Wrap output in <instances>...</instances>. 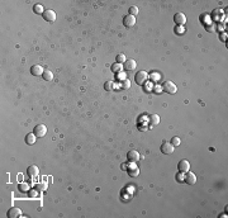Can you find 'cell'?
Wrapping results in <instances>:
<instances>
[{"label": "cell", "instance_id": "cell-8", "mask_svg": "<svg viewBox=\"0 0 228 218\" xmlns=\"http://www.w3.org/2000/svg\"><path fill=\"white\" fill-rule=\"evenodd\" d=\"M184 181L186 183V184H189V185L195 184V183H196V176H195V174H193V172H191L190 170H189L188 172H185Z\"/></svg>", "mask_w": 228, "mask_h": 218}, {"label": "cell", "instance_id": "cell-6", "mask_svg": "<svg viewBox=\"0 0 228 218\" xmlns=\"http://www.w3.org/2000/svg\"><path fill=\"white\" fill-rule=\"evenodd\" d=\"M42 17H43V19L47 20V22H55V20H56V13L53 12V10H51V9L44 10Z\"/></svg>", "mask_w": 228, "mask_h": 218}, {"label": "cell", "instance_id": "cell-10", "mask_svg": "<svg viewBox=\"0 0 228 218\" xmlns=\"http://www.w3.org/2000/svg\"><path fill=\"white\" fill-rule=\"evenodd\" d=\"M127 160H128L129 162H137V161L139 160V154H138V151H136V150L128 151V154H127Z\"/></svg>", "mask_w": 228, "mask_h": 218}, {"label": "cell", "instance_id": "cell-14", "mask_svg": "<svg viewBox=\"0 0 228 218\" xmlns=\"http://www.w3.org/2000/svg\"><path fill=\"white\" fill-rule=\"evenodd\" d=\"M136 66H137L136 61L134 60H131V58L125 60V62H124V70L132 71V70H134V69H136Z\"/></svg>", "mask_w": 228, "mask_h": 218}, {"label": "cell", "instance_id": "cell-16", "mask_svg": "<svg viewBox=\"0 0 228 218\" xmlns=\"http://www.w3.org/2000/svg\"><path fill=\"white\" fill-rule=\"evenodd\" d=\"M160 123L159 114H151L150 116V126H157Z\"/></svg>", "mask_w": 228, "mask_h": 218}, {"label": "cell", "instance_id": "cell-17", "mask_svg": "<svg viewBox=\"0 0 228 218\" xmlns=\"http://www.w3.org/2000/svg\"><path fill=\"white\" fill-rule=\"evenodd\" d=\"M42 78H43L46 81H51L52 79H53V74H52V71H50V70H44V72L42 74Z\"/></svg>", "mask_w": 228, "mask_h": 218}, {"label": "cell", "instance_id": "cell-23", "mask_svg": "<svg viewBox=\"0 0 228 218\" xmlns=\"http://www.w3.org/2000/svg\"><path fill=\"white\" fill-rule=\"evenodd\" d=\"M138 8H137L136 5H133V6H131V8H129V15H133V17H136L137 14H138Z\"/></svg>", "mask_w": 228, "mask_h": 218}, {"label": "cell", "instance_id": "cell-18", "mask_svg": "<svg viewBox=\"0 0 228 218\" xmlns=\"http://www.w3.org/2000/svg\"><path fill=\"white\" fill-rule=\"evenodd\" d=\"M128 174H129V176H131V178H136V176L139 175V169H137V167H134V169H129V170H128Z\"/></svg>", "mask_w": 228, "mask_h": 218}, {"label": "cell", "instance_id": "cell-20", "mask_svg": "<svg viewBox=\"0 0 228 218\" xmlns=\"http://www.w3.org/2000/svg\"><path fill=\"white\" fill-rule=\"evenodd\" d=\"M33 10H34V13H37V14H43V6H42L41 4H36L33 6Z\"/></svg>", "mask_w": 228, "mask_h": 218}, {"label": "cell", "instance_id": "cell-2", "mask_svg": "<svg viewBox=\"0 0 228 218\" xmlns=\"http://www.w3.org/2000/svg\"><path fill=\"white\" fill-rule=\"evenodd\" d=\"M162 90L165 93H167V94H175V93L177 91V88H176V85H175L173 81L167 80V81H165L162 84Z\"/></svg>", "mask_w": 228, "mask_h": 218}, {"label": "cell", "instance_id": "cell-26", "mask_svg": "<svg viewBox=\"0 0 228 218\" xmlns=\"http://www.w3.org/2000/svg\"><path fill=\"white\" fill-rule=\"evenodd\" d=\"M28 195H29L30 198H34V197H38L37 189H32V190H28Z\"/></svg>", "mask_w": 228, "mask_h": 218}, {"label": "cell", "instance_id": "cell-29", "mask_svg": "<svg viewBox=\"0 0 228 218\" xmlns=\"http://www.w3.org/2000/svg\"><path fill=\"white\" fill-rule=\"evenodd\" d=\"M119 79H121V80H124V79H127V78H125V75H123L121 72V74H119Z\"/></svg>", "mask_w": 228, "mask_h": 218}, {"label": "cell", "instance_id": "cell-28", "mask_svg": "<svg viewBox=\"0 0 228 218\" xmlns=\"http://www.w3.org/2000/svg\"><path fill=\"white\" fill-rule=\"evenodd\" d=\"M177 179H179L177 181H184V178H182V174H181V172L177 175Z\"/></svg>", "mask_w": 228, "mask_h": 218}, {"label": "cell", "instance_id": "cell-11", "mask_svg": "<svg viewBox=\"0 0 228 218\" xmlns=\"http://www.w3.org/2000/svg\"><path fill=\"white\" fill-rule=\"evenodd\" d=\"M43 72H44L43 67L40 66V65H34V66H32V69H30V74L33 76H42Z\"/></svg>", "mask_w": 228, "mask_h": 218}, {"label": "cell", "instance_id": "cell-15", "mask_svg": "<svg viewBox=\"0 0 228 218\" xmlns=\"http://www.w3.org/2000/svg\"><path fill=\"white\" fill-rule=\"evenodd\" d=\"M36 138H37V136L33 132L32 133H28L27 136H26V142H27V145H34V143H36Z\"/></svg>", "mask_w": 228, "mask_h": 218}, {"label": "cell", "instance_id": "cell-3", "mask_svg": "<svg viewBox=\"0 0 228 218\" xmlns=\"http://www.w3.org/2000/svg\"><path fill=\"white\" fill-rule=\"evenodd\" d=\"M33 133L37 136V138L43 137L44 134L47 133V127H46L44 124H37V126L34 127V129H33Z\"/></svg>", "mask_w": 228, "mask_h": 218}, {"label": "cell", "instance_id": "cell-5", "mask_svg": "<svg viewBox=\"0 0 228 218\" xmlns=\"http://www.w3.org/2000/svg\"><path fill=\"white\" fill-rule=\"evenodd\" d=\"M22 216H23L22 210H20L19 208H17V207H12V208L8 210V213H6V217L8 218H19Z\"/></svg>", "mask_w": 228, "mask_h": 218}, {"label": "cell", "instance_id": "cell-22", "mask_svg": "<svg viewBox=\"0 0 228 218\" xmlns=\"http://www.w3.org/2000/svg\"><path fill=\"white\" fill-rule=\"evenodd\" d=\"M18 189L20 190V192L26 193V192H28V190H29V186H28L27 183H20V184L18 185Z\"/></svg>", "mask_w": 228, "mask_h": 218}, {"label": "cell", "instance_id": "cell-13", "mask_svg": "<svg viewBox=\"0 0 228 218\" xmlns=\"http://www.w3.org/2000/svg\"><path fill=\"white\" fill-rule=\"evenodd\" d=\"M38 167L36 165H30L29 167L27 169V174H28V176H29V178H36V176L38 175Z\"/></svg>", "mask_w": 228, "mask_h": 218}, {"label": "cell", "instance_id": "cell-4", "mask_svg": "<svg viewBox=\"0 0 228 218\" xmlns=\"http://www.w3.org/2000/svg\"><path fill=\"white\" fill-rule=\"evenodd\" d=\"M177 170L179 172H181V174H185V172H188L190 170V164H189V161L186 160H180L177 164Z\"/></svg>", "mask_w": 228, "mask_h": 218}, {"label": "cell", "instance_id": "cell-12", "mask_svg": "<svg viewBox=\"0 0 228 218\" xmlns=\"http://www.w3.org/2000/svg\"><path fill=\"white\" fill-rule=\"evenodd\" d=\"M174 20L176 24H185V22H186V17H185V14H182V13H176V14L174 15Z\"/></svg>", "mask_w": 228, "mask_h": 218}, {"label": "cell", "instance_id": "cell-31", "mask_svg": "<svg viewBox=\"0 0 228 218\" xmlns=\"http://www.w3.org/2000/svg\"><path fill=\"white\" fill-rule=\"evenodd\" d=\"M155 89H156V93H160V91H161V88H160V86H156Z\"/></svg>", "mask_w": 228, "mask_h": 218}, {"label": "cell", "instance_id": "cell-7", "mask_svg": "<svg viewBox=\"0 0 228 218\" xmlns=\"http://www.w3.org/2000/svg\"><path fill=\"white\" fill-rule=\"evenodd\" d=\"M161 152L162 154H165V155H170V154H173L174 152V150H175V147L171 145L170 142H164L162 145H161Z\"/></svg>", "mask_w": 228, "mask_h": 218}, {"label": "cell", "instance_id": "cell-25", "mask_svg": "<svg viewBox=\"0 0 228 218\" xmlns=\"http://www.w3.org/2000/svg\"><path fill=\"white\" fill-rule=\"evenodd\" d=\"M121 86L123 89H129V88H131V81H129L128 79H124V80H122Z\"/></svg>", "mask_w": 228, "mask_h": 218}, {"label": "cell", "instance_id": "cell-30", "mask_svg": "<svg viewBox=\"0 0 228 218\" xmlns=\"http://www.w3.org/2000/svg\"><path fill=\"white\" fill-rule=\"evenodd\" d=\"M46 188V185H43V184H38L37 185V189H44Z\"/></svg>", "mask_w": 228, "mask_h": 218}, {"label": "cell", "instance_id": "cell-24", "mask_svg": "<svg viewBox=\"0 0 228 218\" xmlns=\"http://www.w3.org/2000/svg\"><path fill=\"white\" fill-rule=\"evenodd\" d=\"M113 85H114V82L113 81H107L104 84V89L107 91H110V90H113Z\"/></svg>", "mask_w": 228, "mask_h": 218}, {"label": "cell", "instance_id": "cell-9", "mask_svg": "<svg viewBox=\"0 0 228 218\" xmlns=\"http://www.w3.org/2000/svg\"><path fill=\"white\" fill-rule=\"evenodd\" d=\"M123 24H124V27H127V28H132V27L136 24V17L129 15V14L125 15L124 19H123Z\"/></svg>", "mask_w": 228, "mask_h": 218}, {"label": "cell", "instance_id": "cell-21", "mask_svg": "<svg viewBox=\"0 0 228 218\" xmlns=\"http://www.w3.org/2000/svg\"><path fill=\"white\" fill-rule=\"evenodd\" d=\"M170 143L173 145L174 147H177V146H180V143H181V140H180V138H179V137H176V136H175V137H173V138H171V142H170Z\"/></svg>", "mask_w": 228, "mask_h": 218}, {"label": "cell", "instance_id": "cell-1", "mask_svg": "<svg viewBox=\"0 0 228 218\" xmlns=\"http://www.w3.org/2000/svg\"><path fill=\"white\" fill-rule=\"evenodd\" d=\"M147 80H148V74H147L145 70L138 71L134 75V81H136V84H138V85H145Z\"/></svg>", "mask_w": 228, "mask_h": 218}, {"label": "cell", "instance_id": "cell-27", "mask_svg": "<svg viewBox=\"0 0 228 218\" xmlns=\"http://www.w3.org/2000/svg\"><path fill=\"white\" fill-rule=\"evenodd\" d=\"M117 62H118V64H122V62H125V56H124V55H118V56H117Z\"/></svg>", "mask_w": 228, "mask_h": 218}, {"label": "cell", "instance_id": "cell-19", "mask_svg": "<svg viewBox=\"0 0 228 218\" xmlns=\"http://www.w3.org/2000/svg\"><path fill=\"white\" fill-rule=\"evenodd\" d=\"M122 69H123V66H122V64H113L112 65V71L113 72H121L122 71Z\"/></svg>", "mask_w": 228, "mask_h": 218}]
</instances>
